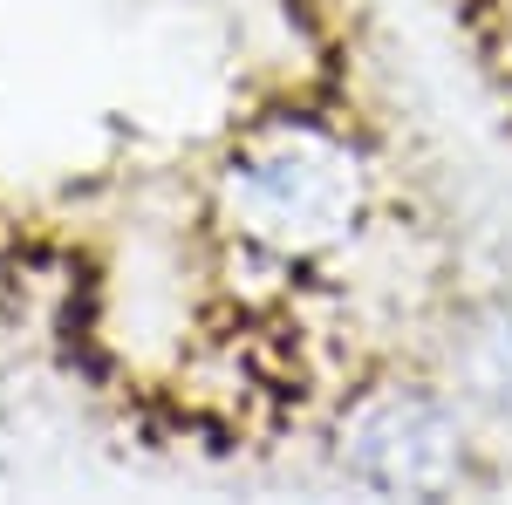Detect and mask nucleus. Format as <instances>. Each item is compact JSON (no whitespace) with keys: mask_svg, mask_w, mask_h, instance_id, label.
Masks as SVG:
<instances>
[{"mask_svg":"<svg viewBox=\"0 0 512 505\" xmlns=\"http://www.w3.org/2000/svg\"><path fill=\"white\" fill-rule=\"evenodd\" d=\"M335 471L376 499H465L492 492L499 465L485 424L437 369L383 376L335 403Z\"/></svg>","mask_w":512,"mask_h":505,"instance_id":"obj_2","label":"nucleus"},{"mask_svg":"<svg viewBox=\"0 0 512 505\" xmlns=\"http://www.w3.org/2000/svg\"><path fill=\"white\" fill-rule=\"evenodd\" d=\"M437 376L458 389V403L485 430H512V301L506 294L465 301L451 314Z\"/></svg>","mask_w":512,"mask_h":505,"instance_id":"obj_3","label":"nucleus"},{"mask_svg":"<svg viewBox=\"0 0 512 505\" xmlns=\"http://www.w3.org/2000/svg\"><path fill=\"white\" fill-rule=\"evenodd\" d=\"M212 205L246 273H328L376 233L383 157L328 103H267L233 130Z\"/></svg>","mask_w":512,"mask_h":505,"instance_id":"obj_1","label":"nucleus"}]
</instances>
